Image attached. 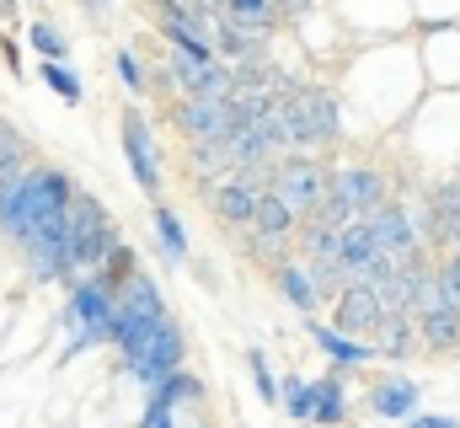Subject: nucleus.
Wrapping results in <instances>:
<instances>
[{"label":"nucleus","mask_w":460,"mask_h":428,"mask_svg":"<svg viewBox=\"0 0 460 428\" xmlns=\"http://www.w3.org/2000/svg\"><path fill=\"white\" fill-rule=\"evenodd\" d=\"M75 204V177L65 166L32 161L22 177L0 183V236L11 246H27L38 230H65Z\"/></svg>","instance_id":"f257e3e1"},{"label":"nucleus","mask_w":460,"mask_h":428,"mask_svg":"<svg viewBox=\"0 0 460 428\" xmlns=\"http://www.w3.org/2000/svg\"><path fill=\"white\" fill-rule=\"evenodd\" d=\"M65 230H70V268H75V279H81V273H97V268L108 263V252L123 241L118 225H113V214L102 210V199L86 193V188H75V204H70Z\"/></svg>","instance_id":"f03ea898"},{"label":"nucleus","mask_w":460,"mask_h":428,"mask_svg":"<svg viewBox=\"0 0 460 428\" xmlns=\"http://www.w3.org/2000/svg\"><path fill=\"white\" fill-rule=\"evenodd\" d=\"M327 177H332V166H327L322 156L289 150V156H279V161L268 166V193H279V199L300 214V219H311L316 204L327 199Z\"/></svg>","instance_id":"7ed1b4c3"},{"label":"nucleus","mask_w":460,"mask_h":428,"mask_svg":"<svg viewBox=\"0 0 460 428\" xmlns=\"http://www.w3.org/2000/svg\"><path fill=\"white\" fill-rule=\"evenodd\" d=\"M118 139H123V161H128V172H134L139 193L161 199V183H166V156H161V139H155L150 118H145L134 103L118 112Z\"/></svg>","instance_id":"20e7f679"},{"label":"nucleus","mask_w":460,"mask_h":428,"mask_svg":"<svg viewBox=\"0 0 460 428\" xmlns=\"http://www.w3.org/2000/svg\"><path fill=\"white\" fill-rule=\"evenodd\" d=\"M172 123L182 129L188 145H226V134L235 129V107L230 97H177Z\"/></svg>","instance_id":"39448f33"},{"label":"nucleus","mask_w":460,"mask_h":428,"mask_svg":"<svg viewBox=\"0 0 460 428\" xmlns=\"http://www.w3.org/2000/svg\"><path fill=\"white\" fill-rule=\"evenodd\" d=\"M268 193V166H252V172H230L226 183L209 193V214L220 230H246L257 199Z\"/></svg>","instance_id":"423d86ee"},{"label":"nucleus","mask_w":460,"mask_h":428,"mask_svg":"<svg viewBox=\"0 0 460 428\" xmlns=\"http://www.w3.org/2000/svg\"><path fill=\"white\" fill-rule=\"evenodd\" d=\"M182 359H188V337H182V326L166 317L150 326V337H145V348H139V359H128L123 370L139 380V386H150V380H161L166 370H182Z\"/></svg>","instance_id":"0eeeda50"},{"label":"nucleus","mask_w":460,"mask_h":428,"mask_svg":"<svg viewBox=\"0 0 460 428\" xmlns=\"http://www.w3.org/2000/svg\"><path fill=\"white\" fill-rule=\"evenodd\" d=\"M327 188L353 204V214H369L380 210L385 199H391V177L375 166V161H343V166H332V177H327Z\"/></svg>","instance_id":"6e6552de"},{"label":"nucleus","mask_w":460,"mask_h":428,"mask_svg":"<svg viewBox=\"0 0 460 428\" xmlns=\"http://www.w3.org/2000/svg\"><path fill=\"white\" fill-rule=\"evenodd\" d=\"M364 219H369V230H375L380 252H385V257H396V263L429 246V241H423V230H418V214L407 210V204H396V199H385L380 210H369Z\"/></svg>","instance_id":"1a4fd4ad"},{"label":"nucleus","mask_w":460,"mask_h":428,"mask_svg":"<svg viewBox=\"0 0 460 428\" xmlns=\"http://www.w3.org/2000/svg\"><path fill=\"white\" fill-rule=\"evenodd\" d=\"M226 161L230 172H252V166H273L284 150H279V139H273V129H268V118H257V123H235L226 134Z\"/></svg>","instance_id":"9d476101"},{"label":"nucleus","mask_w":460,"mask_h":428,"mask_svg":"<svg viewBox=\"0 0 460 428\" xmlns=\"http://www.w3.org/2000/svg\"><path fill=\"white\" fill-rule=\"evenodd\" d=\"M385 321V306H380V290L369 284H343L338 300H332V326H343L348 337H375Z\"/></svg>","instance_id":"9b49d317"},{"label":"nucleus","mask_w":460,"mask_h":428,"mask_svg":"<svg viewBox=\"0 0 460 428\" xmlns=\"http://www.w3.org/2000/svg\"><path fill=\"white\" fill-rule=\"evenodd\" d=\"M364 407H369L375 418H385V424H407V418L423 407V386H418L412 375H380V380L369 386Z\"/></svg>","instance_id":"f8f14e48"},{"label":"nucleus","mask_w":460,"mask_h":428,"mask_svg":"<svg viewBox=\"0 0 460 428\" xmlns=\"http://www.w3.org/2000/svg\"><path fill=\"white\" fill-rule=\"evenodd\" d=\"M300 107H305V129L316 139V150H332L343 139V107H338V92L327 86H300Z\"/></svg>","instance_id":"ddd939ff"},{"label":"nucleus","mask_w":460,"mask_h":428,"mask_svg":"<svg viewBox=\"0 0 460 428\" xmlns=\"http://www.w3.org/2000/svg\"><path fill=\"white\" fill-rule=\"evenodd\" d=\"M268 273H273V290H279V300H284V306H295L300 317H316V311L327 306L305 263H295V257H284V263H273Z\"/></svg>","instance_id":"4468645a"},{"label":"nucleus","mask_w":460,"mask_h":428,"mask_svg":"<svg viewBox=\"0 0 460 428\" xmlns=\"http://www.w3.org/2000/svg\"><path fill=\"white\" fill-rule=\"evenodd\" d=\"M311 343L332 359V364H343V370H364V364H375L380 359V348L375 343H364V337H348L343 326H332V321H316L311 317Z\"/></svg>","instance_id":"2eb2a0df"},{"label":"nucleus","mask_w":460,"mask_h":428,"mask_svg":"<svg viewBox=\"0 0 460 428\" xmlns=\"http://www.w3.org/2000/svg\"><path fill=\"white\" fill-rule=\"evenodd\" d=\"M300 214L289 210L279 193H262L257 199V210H252V225H246V236H257V241H295L300 236Z\"/></svg>","instance_id":"dca6fc26"},{"label":"nucleus","mask_w":460,"mask_h":428,"mask_svg":"<svg viewBox=\"0 0 460 428\" xmlns=\"http://www.w3.org/2000/svg\"><path fill=\"white\" fill-rule=\"evenodd\" d=\"M118 311H128V317L139 321H166V300H161V284L145 273V268H134L128 279H123V290H118Z\"/></svg>","instance_id":"f3484780"},{"label":"nucleus","mask_w":460,"mask_h":428,"mask_svg":"<svg viewBox=\"0 0 460 428\" xmlns=\"http://www.w3.org/2000/svg\"><path fill=\"white\" fill-rule=\"evenodd\" d=\"M348 370L343 364H332L327 375H316L311 386H316V413H311V424L316 428H343L348 424Z\"/></svg>","instance_id":"a211bd4d"},{"label":"nucleus","mask_w":460,"mask_h":428,"mask_svg":"<svg viewBox=\"0 0 460 428\" xmlns=\"http://www.w3.org/2000/svg\"><path fill=\"white\" fill-rule=\"evenodd\" d=\"M375 348H380V364H407L423 337H418V317H385L380 332H375Z\"/></svg>","instance_id":"6ab92c4d"},{"label":"nucleus","mask_w":460,"mask_h":428,"mask_svg":"<svg viewBox=\"0 0 460 428\" xmlns=\"http://www.w3.org/2000/svg\"><path fill=\"white\" fill-rule=\"evenodd\" d=\"M418 337H423V348L429 353H456L460 348V306H434V311H423L418 317Z\"/></svg>","instance_id":"aec40b11"},{"label":"nucleus","mask_w":460,"mask_h":428,"mask_svg":"<svg viewBox=\"0 0 460 428\" xmlns=\"http://www.w3.org/2000/svg\"><path fill=\"white\" fill-rule=\"evenodd\" d=\"M204 397H209L204 380L188 375V370H166L161 380L145 386V402H161V407H182V402H204Z\"/></svg>","instance_id":"412c9836"},{"label":"nucleus","mask_w":460,"mask_h":428,"mask_svg":"<svg viewBox=\"0 0 460 428\" xmlns=\"http://www.w3.org/2000/svg\"><path fill=\"white\" fill-rule=\"evenodd\" d=\"M220 16L235 27H252V32H279L284 16H279V0H220Z\"/></svg>","instance_id":"4be33fe9"},{"label":"nucleus","mask_w":460,"mask_h":428,"mask_svg":"<svg viewBox=\"0 0 460 428\" xmlns=\"http://www.w3.org/2000/svg\"><path fill=\"white\" fill-rule=\"evenodd\" d=\"M150 230H155L166 263L182 268V263H188V230H182V214L172 210V204H155V210H150Z\"/></svg>","instance_id":"5701e85b"},{"label":"nucleus","mask_w":460,"mask_h":428,"mask_svg":"<svg viewBox=\"0 0 460 428\" xmlns=\"http://www.w3.org/2000/svg\"><path fill=\"white\" fill-rule=\"evenodd\" d=\"M27 166H32V145L22 139V129H16V123H5V118H0V183L22 177Z\"/></svg>","instance_id":"b1692460"},{"label":"nucleus","mask_w":460,"mask_h":428,"mask_svg":"<svg viewBox=\"0 0 460 428\" xmlns=\"http://www.w3.org/2000/svg\"><path fill=\"white\" fill-rule=\"evenodd\" d=\"M38 81H43V86H54V97H59V103H70V107L86 103V86H81V76H75L65 59H43V65H38Z\"/></svg>","instance_id":"393cba45"},{"label":"nucleus","mask_w":460,"mask_h":428,"mask_svg":"<svg viewBox=\"0 0 460 428\" xmlns=\"http://www.w3.org/2000/svg\"><path fill=\"white\" fill-rule=\"evenodd\" d=\"M27 49H32L38 59H65V65H70V38H65L49 16H32V27H27Z\"/></svg>","instance_id":"a878e982"},{"label":"nucleus","mask_w":460,"mask_h":428,"mask_svg":"<svg viewBox=\"0 0 460 428\" xmlns=\"http://www.w3.org/2000/svg\"><path fill=\"white\" fill-rule=\"evenodd\" d=\"M279 386H284V391H279V407H284L295 424H311V413H316V386H311L305 375H284Z\"/></svg>","instance_id":"bb28decb"},{"label":"nucleus","mask_w":460,"mask_h":428,"mask_svg":"<svg viewBox=\"0 0 460 428\" xmlns=\"http://www.w3.org/2000/svg\"><path fill=\"white\" fill-rule=\"evenodd\" d=\"M295 241H300V257H305V263H316V257H338L343 230H332V225H322V219H305Z\"/></svg>","instance_id":"cd10ccee"},{"label":"nucleus","mask_w":460,"mask_h":428,"mask_svg":"<svg viewBox=\"0 0 460 428\" xmlns=\"http://www.w3.org/2000/svg\"><path fill=\"white\" fill-rule=\"evenodd\" d=\"M113 76H118V86H123L128 97H145V92H150V70L139 65V54H134L128 43L113 54Z\"/></svg>","instance_id":"c85d7f7f"},{"label":"nucleus","mask_w":460,"mask_h":428,"mask_svg":"<svg viewBox=\"0 0 460 428\" xmlns=\"http://www.w3.org/2000/svg\"><path fill=\"white\" fill-rule=\"evenodd\" d=\"M134 268H139V252H134L128 241H118L113 252H108V263H102L97 273H102V284H108V290H113V295H118V290H123V279H128Z\"/></svg>","instance_id":"c756f323"},{"label":"nucleus","mask_w":460,"mask_h":428,"mask_svg":"<svg viewBox=\"0 0 460 428\" xmlns=\"http://www.w3.org/2000/svg\"><path fill=\"white\" fill-rule=\"evenodd\" d=\"M246 364H252V386H257V397H262L268 407H279V391H284V386H279V375H273L268 353H262V348H252V353H246Z\"/></svg>","instance_id":"7c9ffc66"},{"label":"nucleus","mask_w":460,"mask_h":428,"mask_svg":"<svg viewBox=\"0 0 460 428\" xmlns=\"http://www.w3.org/2000/svg\"><path fill=\"white\" fill-rule=\"evenodd\" d=\"M439 290H445L450 306H460V252H450V257L439 263Z\"/></svg>","instance_id":"2f4dec72"},{"label":"nucleus","mask_w":460,"mask_h":428,"mask_svg":"<svg viewBox=\"0 0 460 428\" xmlns=\"http://www.w3.org/2000/svg\"><path fill=\"white\" fill-rule=\"evenodd\" d=\"M322 11V0H279V16H284V27H300V22H311Z\"/></svg>","instance_id":"473e14b6"},{"label":"nucleus","mask_w":460,"mask_h":428,"mask_svg":"<svg viewBox=\"0 0 460 428\" xmlns=\"http://www.w3.org/2000/svg\"><path fill=\"white\" fill-rule=\"evenodd\" d=\"M139 428H177V407H161V402H145Z\"/></svg>","instance_id":"72a5a7b5"},{"label":"nucleus","mask_w":460,"mask_h":428,"mask_svg":"<svg viewBox=\"0 0 460 428\" xmlns=\"http://www.w3.org/2000/svg\"><path fill=\"white\" fill-rule=\"evenodd\" d=\"M402 428H460L456 413H412Z\"/></svg>","instance_id":"f704fd0d"},{"label":"nucleus","mask_w":460,"mask_h":428,"mask_svg":"<svg viewBox=\"0 0 460 428\" xmlns=\"http://www.w3.org/2000/svg\"><path fill=\"white\" fill-rule=\"evenodd\" d=\"M75 5H81V16H86V22H97V27H102V22H108V11H113V0H75Z\"/></svg>","instance_id":"c9c22d12"},{"label":"nucleus","mask_w":460,"mask_h":428,"mask_svg":"<svg viewBox=\"0 0 460 428\" xmlns=\"http://www.w3.org/2000/svg\"><path fill=\"white\" fill-rule=\"evenodd\" d=\"M0 59H5V70H11V76H22V49H16L5 32H0Z\"/></svg>","instance_id":"e433bc0d"},{"label":"nucleus","mask_w":460,"mask_h":428,"mask_svg":"<svg viewBox=\"0 0 460 428\" xmlns=\"http://www.w3.org/2000/svg\"><path fill=\"white\" fill-rule=\"evenodd\" d=\"M0 16L11 22V16H16V0H0Z\"/></svg>","instance_id":"4c0bfd02"}]
</instances>
